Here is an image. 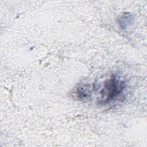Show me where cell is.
Wrapping results in <instances>:
<instances>
[{"instance_id": "cell-1", "label": "cell", "mask_w": 147, "mask_h": 147, "mask_svg": "<svg viewBox=\"0 0 147 147\" xmlns=\"http://www.w3.org/2000/svg\"><path fill=\"white\" fill-rule=\"evenodd\" d=\"M105 88L108 93L107 99L106 100V101L111 100L113 98H114L116 95L119 93L116 81L114 79H112L109 80V82L106 83Z\"/></svg>"}]
</instances>
